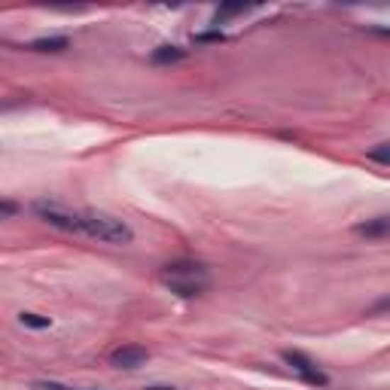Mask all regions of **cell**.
<instances>
[{
    "label": "cell",
    "mask_w": 390,
    "mask_h": 390,
    "mask_svg": "<svg viewBox=\"0 0 390 390\" xmlns=\"http://www.w3.org/2000/svg\"><path fill=\"white\" fill-rule=\"evenodd\" d=\"M43 223H49L52 229L70 232V235H83V238L101 241V244H131L135 232L128 223H122L110 213H98V211H67L58 201H34V208Z\"/></svg>",
    "instance_id": "1"
},
{
    "label": "cell",
    "mask_w": 390,
    "mask_h": 390,
    "mask_svg": "<svg viewBox=\"0 0 390 390\" xmlns=\"http://www.w3.org/2000/svg\"><path fill=\"white\" fill-rule=\"evenodd\" d=\"M162 281L180 299H195L211 286V272L199 260H174L162 269Z\"/></svg>",
    "instance_id": "2"
},
{
    "label": "cell",
    "mask_w": 390,
    "mask_h": 390,
    "mask_svg": "<svg viewBox=\"0 0 390 390\" xmlns=\"http://www.w3.org/2000/svg\"><path fill=\"white\" fill-rule=\"evenodd\" d=\"M281 357H284V363L290 366L305 384H311V387H330V375H326L323 369L311 360V357H305L302 351H284Z\"/></svg>",
    "instance_id": "3"
},
{
    "label": "cell",
    "mask_w": 390,
    "mask_h": 390,
    "mask_svg": "<svg viewBox=\"0 0 390 390\" xmlns=\"http://www.w3.org/2000/svg\"><path fill=\"white\" fill-rule=\"evenodd\" d=\"M150 360V351L147 347H140V345H119L116 351H110V366H116V369H140L143 363Z\"/></svg>",
    "instance_id": "4"
},
{
    "label": "cell",
    "mask_w": 390,
    "mask_h": 390,
    "mask_svg": "<svg viewBox=\"0 0 390 390\" xmlns=\"http://www.w3.org/2000/svg\"><path fill=\"white\" fill-rule=\"evenodd\" d=\"M357 235H363V238H384V235L390 232V220L387 217H375V220H366L354 229Z\"/></svg>",
    "instance_id": "5"
},
{
    "label": "cell",
    "mask_w": 390,
    "mask_h": 390,
    "mask_svg": "<svg viewBox=\"0 0 390 390\" xmlns=\"http://www.w3.org/2000/svg\"><path fill=\"white\" fill-rule=\"evenodd\" d=\"M183 58H186V49H180V46H159L150 52L152 65H174V61H183Z\"/></svg>",
    "instance_id": "6"
},
{
    "label": "cell",
    "mask_w": 390,
    "mask_h": 390,
    "mask_svg": "<svg viewBox=\"0 0 390 390\" xmlns=\"http://www.w3.org/2000/svg\"><path fill=\"white\" fill-rule=\"evenodd\" d=\"M70 46V40L67 37H40L30 43V49L34 52H65V49Z\"/></svg>",
    "instance_id": "7"
},
{
    "label": "cell",
    "mask_w": 390,
    "mask_h": 390,
    "mask_svg": "<svg viewBox=\"0 0 390 390\" xmlns=\"http://www.w3.org/2000/svg\"><path fill=\"white\" fill-rule=\"evenodd\" d=\"M18 323L28 326V330H49V326H52V317L37 314V311H22L18 314Z\"/></svg>",
    "instance_id": "8"
},
{
    "label": "cell",
    "mask_w": 390,
    "mask_h": 390,
    "mask_svg": "<svg viewBox=\"0 0 390 390\" xmlns=\"http://www.w3.org/2000/svg\"><path fill=\"white\" fill-rule=\"evenodd\" d=\"M366 159L378 162V165H390V143H378L375 150H369V152H366Z\"/></svg>",
    "instance_id": "9"
},
{
    "label": "cell",
    "mask_w": 390,
    "mask_h": 390,
    "mask_svg": "<svg viewBox=\"0 0 390 390\" xmlns=\"http://www.w3.org/2000/svg\"><path fill=\"white\" fill-rule=\"evenodd\" d=\"M18 211H22V204H18V201H13V199H0V223H4V220H13Z\"/></svg>",
    "instance_id": "10"
},
{
    "label": "cell",
    "mask_w": 390,
    "mask_h": 390,
    "mask_svg": "<svg viewBox=\"0 0 390 390\" xmlns=\"http://www.w3.org/2000/svg\"><path fill=\"white\" fill-rule=\"evenodd\" d=\"M220 40H223L220 30H211V34H199V37H195V43H220Z\"/></svg>",
    "instance_id": "11"
},
{
    "label": "cell",
    "mask_w": 390,
    "mask_h": 390,
    "mask_svg": "<svg viewBox=\"0 0 390 390\" xmlns=\"http://www.w3.org/2000/svg\"><path fill=\"white\" fill-rule=\"evenodd\" d=\"M143 390H177V387H168V384H147Z\"/></svg>",
    "instance_id": "12"
},
{
    "label": "cell",
    "mask_w": 390,
    "mask_h": 390,
    "mask_svg": "<svg viewBox=\"0 0 390 390\" xmlns=\"http://www.w3.org/2000/svg\"><path fill=\"white\" fill-rule=\"evenodd\" d=\"M77 390H79V387H77Z\"/></svg>",
    "instance_id": "13"
}]
</instances>
